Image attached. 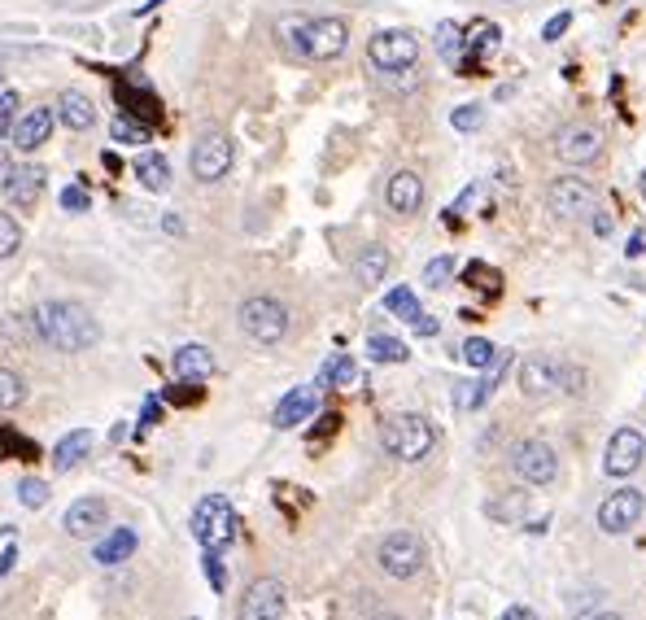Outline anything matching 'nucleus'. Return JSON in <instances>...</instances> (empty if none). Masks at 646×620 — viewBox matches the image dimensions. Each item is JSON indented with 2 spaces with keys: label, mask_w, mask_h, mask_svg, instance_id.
Instances as JSON below:
<instances>
[{
  "label": "nucleus",
  "mask_w": 646,
  "mask_h": 620,
  "mask_svg": "<svg viewBox=\"0 0 646 620\" xmlns=\"http://www.w3.org/2000/svg\"><path fill=\"white\" fill-rule=\"evenodd\" d=\"M502 350H494V345H489L485 337H468L459 345V359L468 363V367H476V372H485V367H494V359H498Z\"/></svg>",
  "instance_id": "30"
},
{
  "label": "nucleus",
  "mask_w": 646,
  "mask_h": 620,
  "mask_svg": "<svg viewBox=\"0 0 646 620\" xmlns=\"http://www.w3.org/2000/svg\"><path fill=\"white\" fill-rule=\"evenodd\" d=\"M44 180H49L44 166H14V175H9V184H5V197L14 201L18 210H31L44 193Z\"/></svg>",
  "instance_id": "21"
},
{
  "label": "nucleus",
  "mask_w": 646,
  "mask_h": 620,
  "mask_svg": "<svg viewBox=\"0 0 646 620\" xmlns=\"http://www.w3.org/2000/svg\"><path fill=\"white\" fill-rule=\"evenodd\" d=\"M411 328L420 332V337H437V319H433V315H424V310L411 319Z\"/></svg>",
  "instance_id": "45"
},
{
  "label": "nucleus",
  "mask_w": 646,
  "mask_h": 620,
  "mask_svg": "<svg viewBox=\"0 0 646 620\" xmlns=\"http://www.w3.org/2000/svg\"><path fill=\"white\" fill-rule=\"evenodd\" d=\"M206 577H210V586L223 594V586H227V572H223V559H219V551H206Z\"/></svg>",
  "instance_id": "42"
},
{
  "label": "nucleus",
  "mask_w": 646,
  "mask_h": 620,
  "mask_svg": "<svg viewBox=\"0 0 646 620\" xmlns=\"http://www.w3.org/2000/svg\"><path fill=\"white\" fill-rule=\"evenodd\" d=\"M136 546H140V538H136V529H110L105 538L97 542V551H92V559H97L101 568H114V564H127L131 555H136Z\"/></svg>",
  "instance_id": "23"
},
{
  "label": "nucleus",
  "mask_w": 646,
  "mask_h": 620,
  "mask_svg": "<svg viewBox=\"0 0 646 620\" xmlns=\"http://www.w3.org/2000/svg\"><path fill=\"white\" fill-rule=\"evenodd\" d=\"M646 459V437L638 433V428H616L612 441H607L603 450V472L607 476H633L642 468Z\"/></svg>",
  "instance_id": "13"
},
{
  "label": "nucleus",
  "mask_w": 646,
  "mask_h": 620,
  "mask_svg": "<svg viewBox=\"0 0 646 620\" xmlns=\"http://www.w3.org/2000/svg\"><path fill=\"white\" fill-rule=\"evenodd\" d=\"M385 310H393V315H402V319H415V315H420V302H415V293L402 284V289L385 293Z\"/></svg>",
  "instance_id": "37"
},
{
  "label": "nucleus",
  "mask_w": 646,
  "mask_h": 620,
  "mask_svg": "<svg viewBox=\"0 0 646 620\" xmlns=\"http://www.w3.org/2000/svg\"><path fill=\"white\" fill-rule=\"evenodd\" d=\"M18 503L31 507V511H40L44 503H49V485H44L40 476H22V481H18Z\"/></svg>",
  "instance_id": "35"
},
{
  "label": "nucleus",
  "mask_w": 646,
  "mask_h": 620,
  "mask_svg": "<svg viewBox=\"0 0 646 620\" xmlns=\"http://www.w3.org/2000/svg\"><path fill=\"white\" fill-rule=\"evenodd\" d=\"M546 206H550V214H559V219H581V214L594 210V184L581 180L577 171L559 175V180H550V188H546Z\"/></svg>",
  "instance_id": "10"
},
{
  "label": "nucleus",
  "mask_w": 646,
  "mask_h": 620,
  "mask_svg": "<svg viewBox=\"0 0 646 620\" xmlns=\"http://www.w3.org/2000/svg\"><path fill=\"white\" fill-rule=\"evenodd\" d=\"M603 153V131L594 123H564L555 131V158L568 166H585Z\"/></svg>",
  "instance_id": "12"
},
{
  "label": "nucleus",
  "mask_w": 646,
  "mask_h": 620,
  "mask_svg": "<svg viewBox=\"0 0 646 620\" xmlns=\"http://www.w3.org/2000/svg\"><path fill=\"white\" fill-rule=\"evenodd\" d=\"M232 162H236V145H232L227 131H201V136L193 140V153H188V171H193L197 184L227 180Z\"/></svg>",
  "instance_id": "7"
},
{
  "label": "nucleus",
  "mask_w": 646,
  "mask_h": 620,
  "mask_svg": "<svg viewBox=\"0 0 646 620\" xmlns=\"http://www.w3.org/2000/svg\"><path fill=\"white\" fill-rule=\"evenodd\" d=\"M568 27H572V14H555V18H550L546 27H542V40H559V35H564Z\"/></svg>",
  "instance_id": "43"
},
{
  "label": "nucleus",
  "mask_w": 646,
  "mask_h": 620,
  "mask_svg": "<svg viewBox=\"0 0 646 620\" xmlns=\"http://www.w3.org/2000/svg\"><path fill=\"white\" fill-rule=\"evenodd\" d=\"M315 407H319V389H315V385H302V389L284 393L280 407H275V428H297V424H306L310 415H315Z\"/></svg>",
  "instance_id": "20"
},
{
  "label": "nucleus",
  "mask_w": 646,
  "mask_h": 620,
  "mask_svg": "<svg viewBox=\"0 0 646 620\" xmlns=\"http://www.w3.org/2000/svg\"><path fill=\"white\" fill-rule=\"evenodd\" d=\"M511 5H516V0H511Z\"/></svg>",
  "instance_id": "53"
},
{
  "label": "nucleus",
  "mask_w": 646,
  "mask_h": 620,
  "mask_svg": "<svg viewBox=\"0 0 646 620\" xmlns=\"http://www.w3.org/2000/svg\"><path fill=\"white\" fill-rule=\"evenodd\" d=\"M642 511H646L642 490L625 485V490H616V494L603 498V507H598V529H603V533H629L633 524L642 520Z\"/></svg>",
  "instance_id": "14"
},
{
  "label": "nucleus",
  "mask_w": 646,
  "mask_h": 620,
  "mask_svg": "<svg viewBox=\"0 0 646 620\" xmlns=\"http://www.w3.org/2000/svg\"><path fill=\"white\" fill-rule=\"evenodd\" d=\"M594 620H625V616H620V612H598Z\"/></svg>",
  "instance_id": "49"
},
{
  "label": "nucleus",
  "mask_w": 646,
  "mask_h": 620,
  "mask_svg": "<svg viewBox=\"0 0 646 620\" xmlns=\"http://www.w3.org/2000/svg\"><path fill=\"white\" fill-rule=\"evenodd\" d=\"M18 249H22V223L9 210H0V262L18 258Z\"/></svg>",
  "instance_id": "32"
},
{
  "label": "nucleus",
  "mask_w": 646,
  "mask_h": 620,
  "mask_svg": "<svg viewBox=\"0 0 646 620\" xmlns=\"http://www.w3.org/2000/svg\"><path fill=\"white\" fill-rule=\"evenodd\" d=\"M53 118L66 131H92L97 127V101H92L88 92H79V88H66L62 97H57V105H53Z\"/></svg>",
  "instance_id": "18"
},
{
  "label": "nucleus",
  "mask_w": 646,
  "mask_h": 620,
  "mask_svg": "<svg viewBox=\"0 0 646 620\" xmlns=\"http://www.w3.org/2000/svg\"><path fill=\"white\" fill-rule=\"evenodd\" d=\"M354 380H358V367H354V359H350V354H337V359H328V363H323V372H319V380H315V389H323V385L350 389Z\"/></svg>",
  "instance_id": "28"
},
{
  "label": "nucleus",
  "mask_w": 646,
  "mask_h": 620,
  "mask_svg": "<svg viewBox=\"0 0 646 620\" xmlns=\"http://www.w3.org/2000/svg\"><path fill=\"white\" fill-rule=\"evenodd\" d=\"M380 446L402 463H420V459H428V450L437 446V428L415 411L393 415V420H385V428H380Z\"/></svg>",
  "instance_id": "3"
},
{
  "label": "nucleus",
  "mask_w": 646,
  "mask_h": 620,
  "mask_svg": "<svg viewBox=\"0 0 646 620\" xmlns=\"http://www.w3.org/2000/svg\"><path fill=\"white\" fill-rule=\"evenodd\" d=\"M110 140L114 145H149V127H140V123H131V118L118 114L110 123Z\"/></svg>",
  "instance_id": "34"
},
{
  "label": "nucleus",
  "mask_w": 646,
  "mask_h": 620,
  "mask_svg": "<svg viewBox=\"0 0 646 620\" xmlns=\"http://www.w3.org/2000/svg\"><path fill=\"white\" fill-rule=\"evenodd\" d=\"M27 398H31L27 376L14 372V367H0V411H18Z\"/></svg>",
  "instance_id": "27"
},
{
  "label": "nucleus",
  "mask_w": 646,
  "mask_h": 620,
  "mask_svg": "<svg viewBox=\"0 0 646 620\" xmlns=\"http://www.w3.org/2000/svg\"><path fill=\"white\" fill-rule=\"evenodd\" d=\"M463 44H468V49H472L476 57L494 53V49H498V27H494V22H481V27H476V35H468Z\"/></svg>",
  "instance_id": "38"
},
{
  "label": "nucleus",
  "mask_w": 646,
  "mask_h": 620,
  "mask_svg": "<svg viewBox=\"0 0 646 620\" xmlns=\"http://www.w3.org/2000/svg\"><path fill=\"white\" fill-rule=\"evenodd\" d=\"M14 145H0V193H5V184H9V175H14Z\"/></svg>",
  "instance_id": "44"
},
{
  "label": "nucleus",
  "mask_w": 646,
  "mask_h": 620,
  "mask_svg": "<svg viewBox=\"0 0 646 620\" xmlns=\"http://www.w3.org/2000/svg\"><path fill=\"white\" fill-rule=\"evenodd\" d=\"M18 114H22V97L14 88H0V140L14 131V123H18Z\"/></svg>",
  "instance_id": "36"
},
{
  "label": "nucleus",
  "mask_w": 646,
  "mask_h": 620,
  "mask_svg": "<svg viewBox=\"0 0 646 620\" xmlns=\"http://www.w3.org/2000/svg\"><path fill=\"white\" fill-rule=\"evenodd\" d=\"M511 468H516V476L524 485H555L559 455H555V446H546L542 437H529V441H520V446L511 450Z\"/></svg>",
  "instance_id": "9"
},
{
  "label": "nucleus",
  "mask_w": 646,
  "mask_h": 620,
  "mask_svg": "<svg viewBox=\"0 0 646 620\" xmlns=\"http://www.w3.org/2000/svg\"><path fill=\"white\" fill-rule=\"evenodd\" d=\"M275 40L280 49L297 62H337L350 49V22L345 18H306V14H284L275 22Z\"/></svg>",
  "instance_id": "1"
},
{
  "label": "nucleus",
  "mask_w": 646,
  "mask_h": 620,
  "mask_svg": "<svg viewBox=\"0 0 646 620\" xmlns=\"http://www.w3.org/2000/svg\"><path fill=\"white\" fill-rule=\"evenodd\" d=\"M437 53H441V62L459 66V57H463V27L459 22H441L437 27Z\"/></svg>",
  "instance_id": "31"
},
{
  "label": "nucleus",
  "mask_w": 646,
  "mask_h": 620,
  "mask_svg": "<svg viewBox=\"0 0 646 620\" xmlns=\"http://www.w3.org/2000/svg\"><path fill=\"white\" fill-rule=\"evenodd\" d=\"M236 529H241V520H236L232 503H227L223 494H210V498H201V503L193 507V538L206 546V551H223V546H232Z\"/></svg>",
  "instance_id": "6"
},
{
  "label": "nucleus",
  "mask_w": 646,
  "mask_h": 620,
  "mask_svg": "<svg viewBox=\"0 0 646 620\" xmlns=\"http://www.w3.org/2000/svg\"><path fill=\"white\" fill-rule=\"evenodd\" d=\"M171 367H175L179 380H206L214 372V350L210 345L188 341V345H179V350L171 354Z\"/></svg>",
  "instance_id": "22"
},
{
  "label": "nucleus",
  "mask_w": 646,
  "mask_h": 620,
  "mask_svg": "<svg viewBox=\"0 0 646 620\" xmlns=\"http://www.w3.org/2000/svg\"><path fill=\"white\" fill-rule=\"evenodd\" d=\"M385 201H389V210L393 214H420L424 206V180L415 171H393L389 175V184H385Z\"/></svg>",
  "instance_id": "19"
},
{
  "label": "nucleus",
  "mask_w": 646,
  "mask_h": 620,
  "mask_svg": "<svg viewBox=\"0 0 646 620\" xmlns=\"http://www.w3.org/2000/svg\"><path fill=\"white\" fill-rule=\"evenodd\" d=\"M638 188H642V201H646V171H642V180H638Z\"/></svg>",
  "instance_id": "50"
},
{
  "label": "nucleus",
  "mask_w": 646,
  "mask_h": 620,
  "mask_svg": "<svg viewBox=\"0 0 646 620\" xmlns=\"http://www.w3.org/2000/svg\"><path fill=\"white\" fill-rule=\"evenodd\" d=\"M158 5H166V0H149V5H145V9H158Z\"/></svg>",
  "instance_id": "51"
},
{
  "label": "nucleus",
  "mask_w": 646,
  "mask_h": 620,
  "mask_svg": "<svg viewBox=\"0 0 646 620\" xmlns=\"http://www.w3.org/2000/svg\"><path fill=\"white\" fill-rule=\"evenodd\" d=\"M105 524H110V503H105V498H92V494L75 498V503L66 507V516H62V529L70 533V538H79V542L105 533Z\"/></svg>",
  "instance_id": "15"
},
{
  "label": "nucleus",
  "mask_w": 646,
  "mask_h": 620,
  "mask_svg": "<svg viewBox=\"0 0 646 620\" xmlns=\"http://www.w3.org/2000/svg\"><path fill=\"white\" fill-rule=\"evenodd\" d=\"M376 564L385 568V577H393V581L420 577V568H424V542H420V533L393 529L389 538L376 546Z\"/></svg>",
  "instance_id": "8"
},
{
  "label": "nucleus",
  "mask_w": 646,
  "mask_h": 620,
  "mask_svg": "<svg viewBox=\"0 0 646 620\" xmlns=\"http://www.w3.org/2000/svg\"><path fill=\"white\" fill-rule=\"evenodd\" d=\"M485 402H489L485 380H463V385H454V407L459 411H476V407H485Z\"/></svg>",
  "instance_id": "33"
},
{
  "label": "nucleus",
  "mask_w": 646,
  "mask_h": 620,
  "mask_svg": "<svg viewBox=\"0 0 646 620\" xmlns=\"http://www.w3.org/2000/svg\"><path fill=\"white\" fill-rule=\"evenodd\" d=\"M92 441H97V437H92L88 428H75V433H66V437H62V441H57V446H53V468H57V472H70V468H79V463L88 459Z\"/></svg>",
  "instance_id": "25"
},
{
  "label": "nucleus",
  "mask_w": 646,
  "mask_h": 620,
  "mask_svg": "<svg viewBox=\"0 0 646 620\" xmlns=\"http://www.w3.org/2000/svg\"><path fill=\"white\" fill-rule=\"evenodd\" d=\"M145 424H158V402H145Z\"/></svg>",
  "instance_id": "48"
},
{
  "label": "nucleus",
  "mask_w": 646,
  "mask_h": 620,
  "mask_svg": "<svg viewBox=\"0 0 646 620\" xmlns=\"http://www.w3.org/2000/svg\"><path fill=\"white\" fill-rule=\"evenodd\" d=\"M389 267H393V254L385 245H363L358 249V258H354V276H358L363 289H376V284L389 276Z\"/></svg>",
  "instance_id": "24"
},
{
  "label": "nucleus",
  "mask_w": 646,
  "mask_h": 620,
  "mask_svg": "<svg viewBox=\"0 0 646 620\" xmlns=\"http://www.w3.org/2000/svg\"><path fill=\"white\" fill-rule=\"evenodd\" d=\"M236 324H241V332L254 345H280L284 337H289V306L284 302H275V297L267 293H254V297H245L241 310H236Z\"/></svg>",
  "instance_id": "4"
},
{
  "label": "nucleus",
  "mask_w": 646,
  "mask_h": 620,
  "mask_svg": "<svg viewBox=\"0 0 646 620\" xmlns=\"http://www.w3.org/2000/svg\"><path fill=\"white\" fill-rule=\"evenodd\" d=\"M31 328H35V337L44 345H53L57 354H83L101 341V324L92 319V310L79 302H62V297L35 302Z\"/></svg>",
  "instance_id": "2"
},
{
  "label": "nucleus",
  "mask_w": 646,
  "mask_h": 620,
  "mask_svg": "<svg viewBox=\"0 0 646 620\" xmlns=\"http://www.w3.org/2000/svg\"><path fill=\"white\" fill-rule=\"evenodd\" d=\"M284 607H289V590H284V581L280 577H258L254 586L245 590L236 620H284Z\"/></svg>",
  "instance_id": "11"
},
{
  "label": "nucleus",
  "mask_w": 646,
  "mask_h": 620,
  "mask_svg": "<svg viewBox=\"0 0 646 620\" xmlns=\"http://www.w3.org/2000/svg\"><path fill=\"white\" fill-rule=\"evenodd\" d=\"M450 276H454V258H446V254L433 258V262L424 267V284H428V289H446Z\"/></svg>",
  "instance_id": "40"
},
{
  "label": "nucleus",
  "mask_w": 646,
  "mask_h": 620,
  "mask_svg": "<svg viewBox=\"0 0 646 620\" xmlns=\"http://www.w3.org/2000/svg\"><path fill=\"white\" fill-rule=\"evenodd\" d=\"M57 118H53V105H35V110H22L14 131H9V140H14L18 153H35L40 145H49Z\"/></svg>",
  "instance_id": "17"
},
{
  "label": "nucleus",
  "mask_w": 646,
  "mask_h": 620,
  "mask_svg": "<svg viewBox=\"0 0 646 620\" xmlns=\"http://www.w3.org/2000/svg\"><path fill=\"white\" fill-rule=\"evenodd\" d=\"M502 620H537V612H533V607H507Z\"/></svg>",
  "instance_id": "46"
},
{
  "label": "nucleus",
  "mask_w": 646,
  "mask_h": 620,
  "mask_svg": "<svg viewBox=\"0 0 646 620\" xmlns=\"http://www.w3.org/2000/svg\"><path fill=\"white\" fill-rule=\"evenodd\" d=\"M594 232L607 236V232H612V219H607V214H594Z\"/></svg>",
  "instance_id": "47"
},
{
  "label": "nucleus",
  "mask_w": 646,
  "mask_h": 620,
  "mask_svg": "<svg viewBox=\"0 0 646 620\" xmlns=\"http://www.w3.org/2000/svg\"><path fill=\"white\" fill-rule=\"evenodd\" d=\"M380 620H402V616H380Z\"/></svg>",
  "instance_id": "52"
},
{
  "label": "nucleus",
  "mask_w": 646,
  "mask_h": 620,
  "mask_svg": "<svg viewBox=\"0 0 646 620\" xmlns=\"http://www.w3.org/2000/svg\"><path fill=\"white\" fill-rule=\"evenodd\" d=\"M136 180L149 188V193H166L171 188V162L162 158V153H153V149H145L136 158Z\"/></svg>",
  "instance_id": "26"
},
{
  "label": "nucleus",
  "mask_w": 646,
  "mask_h": 620,
  "mask_svg": "<svg viewBox=\"0 0 646 620\" xmlns=\"http://www.w3.org/2000/svg\"><path fill=\"white\" fill-rule=\"evenodd\" d=\"M367 62L385 75H406L420 62V35L406 31V27H389V31H376L367 40Z\"/></svg>",
  "instance_id": "5"
},
{
  "label": "nucleus",
  "mask_w": 646,
  "mask_h": 620,
  "mask_svg": "<svg viewBox=\"0 0 646 620\" xmlns=\"http://www.w3.org/2000/svg\"><path fill=\"white\" fill-rule=\"evenodd\" d=\"M367 354H372L376 363H406L411 354H406V345L398 337H385V332H372L367 337Z\"/></svg>",
  "instance_id": "29"
},
{
  "label": "nucleus",
  "mask_w": 646,
  "mask_h": 620,
  "mask_svg": "<svg viewBox=\"0 0 646 620\" xmlns=\"http://www.w3.org/2000/svg\"><path fill=\"white\" fill-rule=\"evenodd\" d=\"M88 206H92L88 188H79V184L62 188V210H70V214H88Z\"/></svg>",
  "instance_id": "41"
},
{
  "label": "nucleus",
  "mask_w": 646,
  "mask_h": 620,
  "mask_svg": "<svg viewBox=\"0 0 646 620\" xmlns=\"http://www.w3.org/2000/svg\"><path fill=\"white\" fill-rule=\"evenodd\" d=\"M559 380H564V363L550 359V354H529V359L520 363V393L533 402L559 393Z\"/></svg>",
  "instance_id": "16"
},
{
  "label": "nucleus",
  "mask_w": 646,
  "mask_h": 620,
  "mask_svg": "<svg viewBox=\"0 0 646 620\" xmlns=\"http://www.w3.org/2000/svg\"><path fill=\"white\" fill-rule=\"evenodd\" d=\"M481 123H485V105H476V101L472 105H459V110L450 114V127L454 131H476Z\"/></svg>",
  "instance_id": "39"
}]
</instances>
